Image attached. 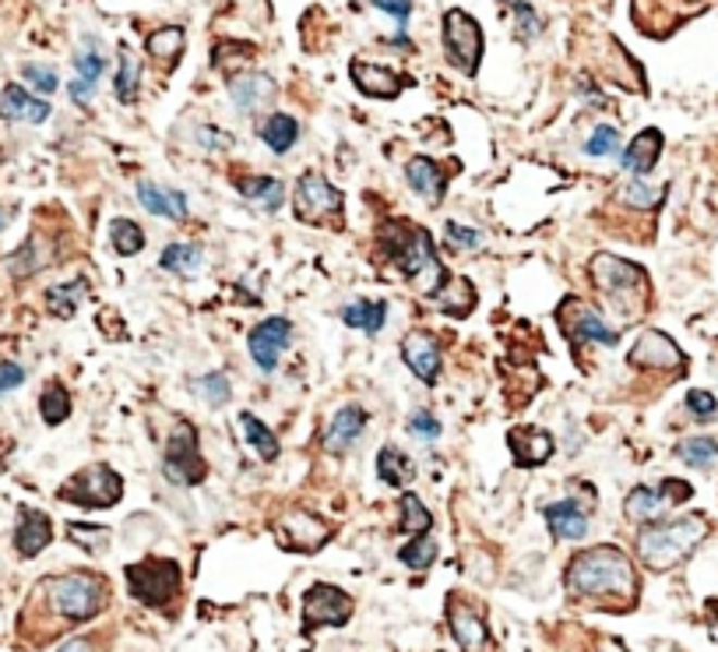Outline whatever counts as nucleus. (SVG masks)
Returning <instances> with one entry per match:
<instances>
[{"mask_svg": "<svg viewBox=\"0 0 718 652\" xmlns=\"http://www.w3.org/2000/svg\"><path fill=\"white\" fill-rule=\"evenodd\" d=\"M567 592L578 600H589L598 606H617V611H631L641 596L637 571L620 546H592L571 557L564 571Z\"/></svg>", "mask_w": 718, "mask_h": 652, "instance_id": "f257e3e1", "label": "nucleus"}, {"mask_svg": "<svg viewBox=\"0 0 718 652\" xmlns=\"http://www.w3.org/2000/svg\"><path fill=\"white\" fill-rule=\"evenodd\" d=\"M589 279L598 290V296L606 300V307L617 315V321L627 324V321H637L641 315H645L648 275L641 265L598 250V255H592V261H589Z\"/></svg>", "mask_w": 718, "mask_h": 652, "instance_id": "f03ea898", "label": "nucleus"}, {"mask_svg": "<svg viewBox=\"0 0 718 652\" xmlns=\"http://www.w3.org/2000/svg\"><path fill=\"white\" fill-rule=\"evenodd\" d=\"M387 258L395 261V269L412 279L416 293L423 296H437L444 279L451 275L441 265L437 250H433V241L423 226H409V222H392L387 226Z\"/></svg>", "mask_w": 718, "mask_h": 652, "instance_id": "7ed1b4c3", "label": "nucleus"}, {"mask_svg": "<svg viewBox=\"0 0 718 652\" xmlns=\"http://www.w3.org/2000/svg\"><path fill=\"white\" fill-rule=\"evenodd\" d=\"M705 537H708V522L701 515L672 518V522H652L637 532V557L652 571H669L683 565Z\"/></svg>", "mask_w": 718, "mask_h": 652, "instance_id": "20e7f679", "label": "nucleus"}, {"mask_svg": "<svg viewBox=\"0 0 718 652\" xmlns=\"http://www.w3.org/2000/svg\"><path fill=\"white\" fill-rule=\"evenodd\" d=\"M39 600H47L50 614H57L67 625H82L102 614V606L110 600V586L102 575L92 571H74L64 579H47L36 592Z\"/></svg>", "mask_w": 718, "mask_h": 652, "instance_id": "39448f33", "label": "nucleus"}, {"mask_svg": "<svg viewBox=\"0 0 718 652\" xmlns=\"http://www.w3.org/2000/svg\"><path fill=\"white\" fill-rule=\"evenodd\" d=\"M180 586H184V571H180L176 561L170 557H145L138 565H127V589L131 596L162 611L180 596Z\"/></svg>", "mask_w": 718, "mask_h": 652, "instance_id": "423d86ee", "label": "nucleus"}, {"mask_svg": "<svg viewBox=\"0 0 718 652\" xmlns=\"http://www.w3.org/2000/svg\"><path fill=\"white\" fill-rule=\"evenodd\" d=\"M342 205H346V198H342V190L327 181L324 173H318V170L299 173L296 190H293V212L299 222H307V226H327V222H338Z\"/></svg>", "mask_w": 718, "mask_h": 652, "instance_id": "0eeeda50", "label": "nucleus"}, {"mask_svg": "<svg viewBox=\"0 0 718 652\" xmlns=\"http://www.w3.org/2000/svg\"><path fill=\"white\" fill-rule=\"evenodd\" d=\"M60 501L67 505H78V508H113L120 497H124V480L120 472L110 466H88L82 472H74L71 480L60 483L57 491Z\"/></svg>", "mask_w": 718, "mask_h": 652, "instance_id": "6e6552de", "label": "nucleus"}, {"mask_svg": "<svg viewBox=\"0 0 718 652\" xmlns=\"http://www.w3.org/2000/svg\"><path fill=\"white\" fill-rule=\"evenodd\" d=\"M441 39L444 53L461 74H475L483 64V25H479L469 11L451 8L441 19Z\"/></svg>", "mask_w": 718, "mask_h": 652, "instance_id": "1a4fd4ad", "label": "nucleus"}, {"mask_svg": "<svg viewBox=\"0 0 718 652\" xmlns=\"http://www.w3.org/2000/svg\"><path fill=\"white\" fill-rule=\"evenodd\" d=\"M162 472L176 487H198L208 477V463L198 448V431L187 420L173 423V434L166 441V455H162Z\"/></svg>", "mask_w": 718, "mask_h": 652, "instance_id": "9d476101", "label": "nucleus"}, {"mask_svg": "<svg viewBox=\"0 0 718 652\" xmlns=\"http://www.w3.org/2000/svg\"><path fill=\"white\" fill-rule=\"evenodd\" d=\"M272 532H275V543L289 554H318L321 546L332 540V526L304 508L278 515L272 522Z\"/></svg>", "mask_w": 718, "mask_h": 652, "instance_id": "9b49d317", "label": "nucleus"}, {"mask_svg": "<svg viewBox=\"0 0 718 652\" xmlns=\"http://www.w3.org/2000/svg\"><path fill=\"white\" fill-rule=\"evenodd\" d=\"M356 603L346 589L338 586H327V582H313L307 592H304V635L310 639L313 631L332 625V628H342L346 620L352 617Z\"/></svg>", "mask_w": 718, "mask_h": 652, "instance_id": "f8f14e48", "label": "nucleus"}, {"mask_svg": "<svg viewBox=\"0 0 718 652\" xmlns=\"http://www.w3.org/2000/svg\"><path fill=\"white\" fill-rule=\"evenodd\" d=\"M557 324H560V332L571 339L574 349L581 343H595V346H617L620 343V335L612 332L609 324L598 318L585 300H578V296H564V300H560Z\"/></svg>", "mask_w": 718, "mask_h": 652, "instance_id": "ddd939ff", "label": "nucleus"}, {"mask_svg": "<svg viewBox=\"0 0 718 652\" xmlns=\"http://www.w3.org/2000/svg\"><path fill=\"white\" fill-rule=\"evenodd\" d=\"M447 628H451V639L458 642L461 652H490L493 649L483 614H479L472 603L461 600L458 592L447 596Z\"/></svg>", "mask_w": 718, "mask_h": 652, "instance_id": "4468645a", "label": "nucleus"}, {"mask_svg": "<svg viewBox=\"0 0 718 652\" xmlns=\"http://www.w3.org/2000/svg\"><path fill=\"white\" fill-rule=\"evenodd\" d=\"M289 343H293V321L289 318H264L258 329H250V335H247L250 357L264 374H272V370L278 367V357L289 349Z\"/></svg>", "mask_w": 718, "mask_h": 652, "instance_id": "2eb2a0df", "label": "nucleus"}, {"mask_svg": "<svg viewBox=\"0 0 718 652\" xmlns=\"http://www.w3.org/2000/svg\"><path fill=\"white\" fill-rule=\"evenodd\" d=\"M401 360H406V367H409L423 384H430V389L437 384L444 353H441V343H437V339H433L430 332L412 329L406 339H401Z\"/></svg>", "mask_w": 718, "mask_h": 652, "instance_id": "dca6fc26", "label": "nucleus"}, {"mask_svg": "<svg viewBox=\"0 0 718 652\" xmlns=\"http://www.w3.org/2000/svg\"><path fill=\"white\" fill-rule=\"evenodd\" d=\"M683 364H686L683 349L658 329L641 332V339L631 349V367H641V370H683Z\"/></svg>", "mask_w": 718, "mask_h": 652, "instance_id": "f3484780", "label": "nucleus"}, {"mask_svg": "<svg viewBox=\"0 0 718 652\" xmlns=\"http://www.w3.org/2000/svg\"><path fill=\"white\" fill-rule=\"evenodd\" d=\"M507 448H511L518 469H535L549 463L553 452H557V441L543 427H511L507 431Z\"/></svg>", "mask_w": 718, "mask_h": 652, "instance_id": "a211bd4d", "label": "nucleus"}, {"mask_svg": "<svg viewBox=\"0 0 718 652\" xmlns=\"http://www.w3.org/2000/svg\"><path fill=\"white\" fill-rule=\"evenodd\" d=\"M349 71H352L356 88L370 99H398L412 85V78H406V74L381 67V64H370V61H352Z\"/></svg>", "mask_w": 718, "mask_h": 652, "instance_id": "6ab92c4d", "label": "nucleus"}, {"mask_svg": "<svg viewBox=\"0 0 718 652\" xmlns=\"http://www.w3.org/2000/svg\"><path fill=\"white\" fill-rule=\"evenodd\" d=\"M230 96L236 102V110L253 113V110L268 107V102L278 96V85H275L272 74L247 71V74H236V78H230Z\"/></svg>", "mask_w": 718, "mask_h": 652, "instance_id": "aec40b11", "label": "nucleus"}, {"mask_svg": "<svg viewBox=\"0 0 718 652\" xmlns=\"http://www.w3.org/2000/svg\"><path fill=\"white\" fill-rule=\"evenodd\" d=\"M53 540V522L50 515H42L36 508H22L18 512V526H14V551L22 557H36L50 546Z\"/></svg>", "mask_w": 718, "mask_h": 652, "instance_id": "412c9836", "label": "nucleus"}, {"mask_svg": "<svg viewBox=\"0 0 718 652\" xmlns=\"http://www.w3.org/2000/svg\"><path fill=\"white\" fill-rule=\"evenodd\" d=\"M0 116L11 124H42L50 116V102L25 93L22 85H4V93H0Z\"/></svg>", "mask_w": 718, "mask_h": 652, "instance_id": "4be33fe9", "label": "nucleus"}, {"mask_svg": "<svg viewBox=\"0 0 718 652\" xmlns=\"http://www.w3.org/2000/svg\"><path fill=\"white\" fill-rule=\"evenodd\" d=\"M363 427H367V409H363V406H356V403L342 406L335 417H332V423H327L324 448L335 452V455L349 452L352 444L359 441V434H363Z\"/></svg>", "mask_w": 718, "mask_h": 652, "instance_id": "5701e85b", "label": "nucleus"}, {"mask_svg": "<svg viewBox=\"0 0 718 652\" xmlns=\"http://www.w3.org/2000/svg\"><path fill=\"white\" fill-rule=\"evenodd\" d=\"M663 145H666V138H663V131H658V127L641 131V135L623 148L620 167L627 173H634V176H648L655 170L658 156H663Z\"/></svg>", "mask_w": 718, "mask_h": 652, "instance_id": "b1692460", "label": "nucleus"}, {"mask_svg": "<svg viewBox=\"0 0 718 652\" xmlns=\"http://www.w3.org/2000/svg\"><path fill=\"white\" fill-rule=\"evenodd\" d=\"M406 181H409V187L426 205H441L444 190H447V181H444L441 167L433 159H426V156H416V159L406 162Z\"/></svg>", "mask_w": 718, "mask_h": 652, "instance_id": "393cba45", "label": "nucleus"}, {"mask_svg": "<svg viewBox=\"0 0 718 652\" xmlns=\"http://www.w3.org/2000/svg\"><path fill=\"white\" fill-rule=\"evenodd\" d=\"M549 532L557 540H585L589 532V515L581 512L578 501H557V505H546L543 508Z\"/></svg>", "mask_w": 718, "mask_h": 652, "instance_id": "a878e982", "label": "nucleus"}, {"mask_svg": "<svg viewBox=\"0 0 718 652\" xmlns=\"http://www.w3.org/2000/svg\"><path fill=\"white\" fill-rule=\"evenodd\" d=\"M138 198H141V205H145V209L152 212V216L173 219V222H184V219H187V195H184V190L141 184V187H138Z\"/></svg>", "mask_w": 718, "mask_h": 652, "instance_id": "bb28decb", "label": "nucleus"}, {"mask_svg": "<svg viewBox=\"0 0 718 652\" xmlns=\"http://www.w3.org/2000/svg\"><path fill=\"white\" fill-rule=\"evenodd\" d=\"M239 195L258 205L261 212L275 216L282 209V201H286V184L278 176H244L239 181Z\"/></svg>", "mask_w": 718, "mask_h": 652, "instance_id": "cd10ccee", "label": "nucleus"}, {"mask_svg": "<svg viewBox=\"0 0 718 652\" xmlns=\"http://www.w3.org/2000/svg\"><path fill=\"white\" fill-rule=\"evenodd\" d=\"M437 300H441V310L447 318H469L475 310V286L466 275H447Z\"/></svg>", "mask_w": 718, "mask_h": 652, "instance_id": "c85d7f7f", "label": "nucleus"}, {"mask_svg": "<svg viewBox=\"0 0 718 652\" xmlns=\"http://www.w3.org/2000/svg\"><path fill=\"white\" fill-rule=\"evenodd\" d=\"M258 135H261V142L272 148L275 156H286L289 148L299 142V124H296V116H289V113H272L261 124Z\"/></svg>", "mask_w": 718, "mask_h": 652, "instance_id": "c756f323", "label": "nucleus"}, {"mask_svg": "<svg viewBox=\"0 0 718 652\" xmlns=\"http://www.w3.org/2000/svg\"><path fill=\"white\" fill-rule=\"evenodd\" d=\"M384 318H387V300H356L342 310V321L367 335H377L384 329Z\"/></svg>", "mask_w": 718, "mask_h": 652, "instance_id": "7c9ffc66", "label": "nucleus"}, {"mask_svg": "<svg viewBox=\"0 0 718 652\" xmlns=\"http://www.w3.org/2000/svg\"><path fill=\"white\" fill-rule=\"evenodd\" d=\"M184 42H187L184 28L166 25V28H159V33L148 36L145 47H148V53H152V61H159L162 67H173L180 61V53H184Z\"/></svg>", "mask_w": 718, "mask_h": 652, "instance_id": "2f4dec72", "label": "nucleus"}, {"mask_svg": "<svg viewBox=\"0 0 718 652\" xmlns=\"http://www.w3.org/2000/svg\"><path fill=\"white\" fill-rule=\"evenodd\" d=\"M377 477L387 483V487H406L412 477H416V466L409 463V455L395 448V444H387V448L377 452Z\"/></svg>", "mask_w": 718, "mask_h": 652, "instance_id": "473e14b6", "label": "nucleus"}, {"mask_svg": "<svg viewBox=\"0 0 718 652\" xmlns=\"http://www.w3.org/2000/svg\"><path fill=\"white\" fill-rule=\"evenodd\" d=\"M239 431H244V441L253 452L261 455V463H275L278 458V441L268 431V423H261L253 413H239Z\"/></svg>", "mask_w": 718, "mask_h": 652, "instance_id": "72a5a7b5", "label": "nucleus"}, {"mask_svg": "<svg viewBox=\"0 0 718 652\" xmlns=\"http://www.w3.org/2000/svg\"><path fill=\"white\" fill-rule=\"evenodd\" d=\"M88 293V279H74V283H64V286H53L47 290V307L53 318H71L78 304L85 300Z\"/></svg>", "mask_w": 718, "mask_h": 652, "instance_id": "f704fd0d", "label": "nucleus"}, {"mask_svg": "<svg viewBox=\"0 0 718 652\" xmlns=\"http://www.w3.org/2000/svg\"><path fill=\"white\" fill-rule=\"evenodd\" d=\"M110 244H113V250L120 258L141 255L145 250V230L134 219H113L110 222Z\"/></svg>", "mask_w": 718, "mask_h": 652, "instance_id": "c9c22d12", "label": "nucleus"}, {"mask_svg": "<svg viewBox=\"0 0 718 652\" xmlns=\"http://www.w3.org/2000/svg\"><path fill=\"white\" fill-rule=\"evenodd\" d=\"M663 508H666V501L658 491H652V487H634L631 497H627V505H623L631 522H655V515Z\"/></svg>", "mask_w": 718, "mask_h": 652, "instance_id": "e433bc0d", "label": "nucleus"}, {"mask_svg": "<svg viewBox=\"0 0 718 652\" xmlns=\"http://www.w3.org/2000/svg\"><path fill=\"white\" fill-rule=\"evenodd\" d=\"M398 561L412 571H426L433 561H437V540H433L430 532H419L412 543H406L398 551Z\"/></svg>", "mask_w": 718, "mask_h": 652, "instance_id": "4c0bfd02", "label": "nucleus"}, {"mask_svg": "<svg viewBox=\"0 0 718 652\" xmlns=\"http://www.w3.org/2000/svg\"><path fill=\"white\" fill-rule=\"evenodd\" d=\"M159 265L166 272L190 275V272H198V265H201V247L198 244H170L166 250H162Z\"/></svg>", "mask_w": 718, "mask_h": 652, "instance_id": "58836bf2", "label": "nucleus"}, {"mask_svg": "<svg viewBox=\"0 0 718 652\" xmlns=\"http://www.w3.org/2000/svg\"><path fill=\"white\" fill-rule=\"evenodd\" d=\"M138 85H141V67H138V57H134L127 47H120L116 99H120V102H134V99H138Z\"/></svg>", "mask_w": 718, "mask_h": 652, "instance_id": "ea45409f", "label": "nucleus"}, {"mask_svg": "<svg viewBox=\"0 0 718 652\" xmlns=\"http://www.w3.org/2000/svg\"><path fill=\"white\" fill-rule=\"evenodd\" d=\"M398 508H401V518H398V529H406V532H430V526H433V515L426 512V505L419 501L412 491H406L398 497Z\"/></svg>", "mask_w": 718, "mask_h": 652, "instance_id": "a19ab883", "label": "nucleus"}, {"mask_svg": "<svg viewBox=\"0 0 718 652\" xmlns=\"http://www.w3.org/2000/svg\"><path fill=\"white\" fill-rule=\"evenodd\" d=\"M677 455L694 469H711L718 463V441L715 438H691V441L677 444Z\"/></svg>", "mask_w": 718, "mask_h": 652, "instance_id": "79ce46f5", "label": "nucleus"}, {"mask_svg": "<svg viewBox=\"0 0 718 652\" xmlns=\"http://www.w3.org/2000/svg\"><path fill=\"white\" fill-rule=\"evenodd\" d=\"M39 413H42V420H47L50 427L64 423L71 417V395H67L64 384L53 381L50 389L39 395Z\"/></svg>", "mask_w": 718, "mask_h": 652, "instance_id": "37998d69", "label": "nucleus"}, {"mask_svg": "<svg viewBox=\"0 0 718 652\" xmlns=\"http://www.w3.org/2000/svg\"><path fill=\"white\" fill-rule=\"evenodd\" d=\"M666 198V187H655V184H645L637 176L634 184L623 187V201L631 205V209H655V205H663Z\"/></svg>", "mask_w": 718, "mask_h": 652, "instance_id": "c03bdc74", "label": "nucleus"}, {"mask_svg": "<svg viewBox=\"0 0 718 652\" xmlns=\"http://www.w3.org/2000/svg\"><path fill=\"white\" fill-rule=\"evenodd\" d=\"M74 67H78V78L82 82H99V74L107 71V57H102L96 47H82L78 53H74Z\"/></svg>", "mask_w": 718, "mask_h": 652, "instance_id": "a18cd8bd", "label": "nucleus"}, {"mask_svg": "<svg viewBox=\"0 0 718 652\" xmlns=\"http://www.w3.org/2000/svg\"><path fill=\"white\" fill-rule=\"evenodd\" d=\"M198 392L205 395L208 406H226L233 398V389H230V378L226 374H205L198 381Z\"/></svg>", "mask_w": 718, "mask_h": 652, "instance_id": "49530a36", "label": "nucleus"}, {"mask_svg": "<svg viewBox=\"0 0 718 652\" xmlns=\"http://www.w3.org/2000/svg\"><path fill=\"white\" fill-rule=\"evenodd\" d=\"M617 148H620V131L609 127V124L595 127V135L585 142V152H589V156H612Z\"/></svg>", "mask_w": 718, "mask_h": 652, "instance_id": "de8ad7c7", "label": "nucleus"}, {"mask_svg": "<svg viewBox=\"0 0 718 652\" xmlns=\"http://www.w3.org/2000/svg\"><path fill=\"white\" fill-rule=\"evenodd\" d=\"M22 78L33 85V88H39L42 96H53L57 85H60L57 71H53V67H42V64H25V67H22Z\"/></svg>", "mask_w": 718, "mask_h": 652, "instance_id": "09e8293b", "label": "nucleus"}, {"mask_svg": "<svg viewBox=\"0 0 718 652\" xmlns=\"http://www.w3.org/2000/svg\"><path fill=\"white\" fill-rule=\"evenodd\" d=\"M71 540H74V543H82L88 554H96L102 543H110V532H107V529H99V526L74 522V526H71Z\"/></svg>", "mask_w": 718, "mask_h": 652, "instance_id": "8fccbe9b", "label": "nucleus"}, {"mask_svg": "<svg viewBox=\"0 0 718 652\" xmlns=\"http://www.w3.org/2000/svg\"><path fill=\"white\" fill-rule=\"evenodd\" d=\"M686 409H691L701 423H708V420L718 417V398H715L711 392L694 389V392H686Z\"/></svg>", "mask_w": 718, "mask_h": 652, "instance_id": "3c124183", "label": "nucleus"}, {"mask_svg": "<svg viewBox=\"0 0 718 652\" xmlns=\"http://www.w3.org/2000/svg\"><path fill=\"white\" fill-rule=\"evenodd\" d=\"M658 494H663V501H669V505H683V501H691L694 487L683 483V480H677V477H669V480L658 483Z\"/></svg>", "mask_w": 718, "mask_h": 652, "instance_id": "603ef678", "label": "nucleus"}, {"mask_svg": "<svg viewBox=\"0 0 718 652\" xmlns=\"http://www.w3.org/2000/svg\"><path fill=\"white\" fill-rule=\"evenodd\" d=\"M409 431H412L416 438H423V441H437V438H441V423L433 420L426 409H419L416 417L409 420Z\"/></svg>", "mask_w": 718, "mask_h": 652, "instance_id": "864d4df0", "label": "nucleus"}, {"mask_svg": "<svg viewBox=\"0 0 718 652\" xmlns=\"http://www.w3.org/2000/svg\"><path fill=\"white\" fill-rule=\"evenodd\" d=\"M507 4H511L515 11H518V36L525 39V36H535V28H538V22H535V11L525 4V0H507Z\"/></svg>", "mask_w": 718, "mask_h": 652, "instance_id": "5fc2aeb1", "label": "nucleus"}, {"mask_svg": "<svg viewBox=\"0 0 718 652\" xmlns=\"http://www.w3.org/2000/svg\"><path fill=\"white\" fill-rule=\"evenodd\" d=\"M447 241H451L455 247L469 250V247H479V230H469V226H458V222H447L444 226Z\"/></svg>", "mask_w": 718, "mask_h": 652, "instance_id": "6e6d98bb", "label": "nucleus"}, {"mask_svg": "<svg viewBox=\"0 0 718 652\" xmlns=\"http://www.w3.org/2000/svg\"><path fill=\"white\" fill-rule=\"evenodd\" d=\"M22 381H25V370H22L18 364L0 360V395H4V392H14Z\"/></svg>", "mask_w": 718, "mask_h": 652, "instance_id": "4d7b16f0", "label": "nucleus"}, {"mask_svg": "<svg viewBox=\"0 0 718 652\" xmlns=\"http://www.w3.org/2000/svg\"><path fill=\"white\" fill-rule=\"evenodd\" d=\"M373 8L387 11L398 25H406V22H409V14H412V0H373Z\"/></svg>", "mask_w": 718, "mask_h": 652, "instance_id": "13d9d810", "label": "nucleus"}, {"mask_svg": "<svg viewBox=\"0 0 718 652\" xmlns=\"http://www.w3.org/2000/svg\"><path fill=\"white\" fill-rule=\"evenodd\" d=\"M67 93H71V99H74V102H88V99L96 96V85H92V82L74 78V82L67 85Z\"/></svg>", "mask_w": 718, "mask_h": 652, "instance_id": "bf43d9fd", "label": "nucleus"}, {"mask_svg": "<svg viewBox=\"0 0 718 652\" xmlns=\"http://www.w3.org/2000/svg\"><path fill=\"white\" fill-rule=\"evenodd\" d=\"M212 131H215V127H201V131H198V138H201L208 148H230V145H233L230 135H212Z\"/></svg>", "mask_w": 718, "mask_h": 652, "instance_id": "052dcab7", "label": "nucleus"}, {"mask_svg": "<svg viewBox=\"0 0 718 652\" xmlns=\"http://www.w3.org/2000/svg\"><path fill=\"white\" fill-rule=\"evenodd\" d=\"M60 652H88V642H85V639H74V642H67Z\"/></svg>", "mask_w": 718, "mask_h": 652, "instance_id": "680f3d73", "label": "nucleus"}, {"mask_svg": "<svg viewBox=\"0 0 718 652\" xmlns=\"http://www.w3.org/2000/svg\"><path fill=\"white\" fill-rule=\"evenodd\" d=\"M8 222H11V209L8 205H0V230H8Z\"/></svg>", "mask_w": 718, "mask_h": 652, "instance_id": "e2e57ef3", "label": "nucleus"}]
</instances>
